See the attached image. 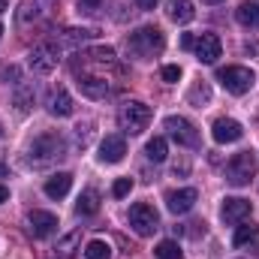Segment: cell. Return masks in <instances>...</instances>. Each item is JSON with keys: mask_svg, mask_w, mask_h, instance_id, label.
<instances>
[{"mask_svg": "<svg viewBox=\"0 0 259 259\" xmlns=\"http://www.w3.org/2000/svg\"><path fill=\"white\" fill-rule=\"evenodd\" d=\"M66 157V142L61 133H42V136H36L33 142H30V148H27V160H30V166H52V163H58V160H64Z\"/></svg>", "mask_w": 259, "mask_h": 259, "instance_id": "1", "label": "cell"}, {"mask_svg": "<svg viewBox=\"0 0 259 259\" xmlns=\"http://www.w3.org/2000/svg\"><path fill=\"white\" fill-rule=\"evenodd\" d=\"M127 46H130V52H133L136 58L148 61V58H157V55L166 49V36H163L160 27H139V30L130 33Z\"/></svg>", "mask_w": 259, "mask_h": 259, "instance_id": "2", "label": "cell"}, {"mask_svg": "<svg viewBox=\"0 0 259 259\" xmlns=\"http://www.w3.org/2000/svg\"><path fill=\"white\" fill-rule=\"evenodd\" d=\"M118 124H121L124 133L139 136L142 130H148V124H151V106H145L142 100H127L121 106V112H118Z\"/></svg>", "mask_w": 259, "mask_h": 259, "instance_id": "3", "label": "cell"}, {"mask_svg": "<svg viewBox=\"0 0 259 259\" xmlns=\"http://www.w3.org/2000/svg\"><path fill=\"white\" fill-rule=\"evenodd\" d=\"M259 172V163H256V154L253 151H241L235 154L229 163H226V181L232 187H244L250 184V178Z\"/></svg>", "mask_w": 259, "mask_h": 259, "instance_id": "4", "label": "cell"}, {"mask_svg": "<svg viewBox=\"0 0 259 259\" xmlns=\"http://www.w3.org/2000/svg\"><path fill=\"white\" fill-rule=\"evenodd\" d=\"M217 81H220L229 94L241 97V94H247V91L253 88L256 75H253V69H247V66H223V69H217Z\"/></svg>", "mask_w": 259, "mask_h": 259, "instance_id": "5", "label": "cell"}, {"mask_svg": "<svg viewBox=\"0 0 259 259\" xmlns=\"http://www.w3.org/2000/svg\"><path fill=\"white\" fill-rule=\"evenodd\" d=\"M130 226H133L136 235H142V238L154 235V232L160 229V217H157L154 205H148V202H136V205L130 208Z\"/></svg>", "mask_w": 259, "mask_h": 259, "instance_id": "6", "label": "cell"}, {"mask_svg": "<svg viewBox=\"0 0 259 259\" xmlns=\"http://www.w3.org/2000/svg\"><path fill=\"white\" fill-rule=\"evenodd\" d=\"M61 61V49L55 46V42H42V46H36L30 55H27V64L33 72H39V75H49L55 66Z\"/></svg>", "mask_w": 259, "mask_h": 259, "instance_id": "7", "label": "cell"}, {"mask_svg": "<svg viewBox=\"0 0 259 259\" xmlns=\"http://www.w3.org/2000/svg\"><path fill=\"white\" fill-rule=\"evenodd\" d=\"M163 127L169 130V136H172L178 145H184V148H199V130H196L187 118H181V115H169Z\"/></svg>", "mask_w": 259, "mask_h": 259, "instance_id": "8", "label": "cell"}, {"mask_svg": "<svg viewBox=\"0 0 259 259\" xmlns=\"http://www.w3.org/2000/svg\"><path fill=\"white\" fill-rule=\"evenodd\" d=\"M46 106H49V115H55V118H69L75 112V103H72V97H69V91H66L64 84H55L49 91Z\"/></svg>", "mask_w": 259, "mask_h": 259, "instance_id": "9", "label": "cell"}, {"mask_svg": "<svg viewBox=\"0 0 259 259\" xmlns=\"http://www.w3.org/2000/svg\"><path fill=\"white\" fill-rule=\"evenodd\" d=\"M253 211V202L250 199H241V196H232V199H223V208H220V217L223 223H244Z\"/></svg>", "mask_w": 259, "mask_h": 259, "instance_id": "10", "label": "cell"}, {"mask_svg": "<svg viewBox=\"0 0 259 259\" xmlns=\"http://www.w3.org/2000/svg\"><path fill=\"white\" fill-rule=\"evenodd\" d=\"M211 136H214L217 145H232V142H238L244 136V127L238 121H232V118H217L214 127H211Z\"/></svg>", "mask_w": 259, "mask_h": 259, "instance_id": "11", "label": "cell"}, {"mask_svg": "<svg viewBox=\"0 0 259 259\" xmlns=\"http://www.w3.org/2000/svg\"><path fill=\"white\" fill-rule=\"evenodd\" d=\"M27 226H30V232L36 238H49V235L58 232V217L52 211H30L27 214Z\"/></svg>", "mask_w": 259, "mask_h": 259, "instance_id": "12", "label": "cell"}, {"mask_svg": "<svg viewBox=\"0 0 259 259\" xmlns=\"http://www.w3.org/2000/svg\"><path fill=\"white\" fill-rule=\"evenodd\" d=\"M193 49H196V61H199V64H214V61L220 58V52H223L217 33H202V36L196 39Z\"/></svg>", "mask_w": 259, "mask_h": 259, "instance_id": "13", "label": "cell"}, {"mask_svg": "<svg viewBox=\"0 0 259 259\" xmlns=\"http://www.w3.org/2000/svg\"><path fill=\"white\" fill-rule=\"evenodd\" d=\"M196 199H199V193H196L193 187H181V190L166 193V208L172 214H187V211H193Z\"/></svg>", "mask_w": 259, "mask_h": 259, "instance_id": "14", "label": "cell"}, {"mask_svg": "<svg viewBox=\"0 0 259 259\" xmlns=\"http://www.w3.org/2000/svg\"><path fill=\"white\" fill-rule=\"evenodd\" d=\"M124 154H127V142H124V136L112 133V136H106V139L100 142V160H103V163H121Z\"/></svg>", "mask_w": 259, "mask_h": 259, "instance_id": "15", "label": "cell"}, {"mask_svg": "<svg viewBox=\"0 0 259 259\" xmlns=\"http://www.w3.org/2000/svg\"><path fill=\"white\" fill-rule=\"evenodd\" d=\"M78 91L88 97V100H103L112 88L103 75H78Z\"/></svg>", "mask_w": 259, "mask_h": 259, "instance_id": "16", "label": "cell"}, {"mask_svg": "<svg viewBox=\"0 0 259 259\" xmlns=\"http://www.w3.org/2000/svg\"><path fill=\"white\" fill-rule=\"evenodd\" d=\"M166 15H169L175 24H187V21L196 18V9H193L190 0H169V3H166Z\"/></svg>", "mask_w": 259, "mask_h": 259, "instance_id": "17", "label": "cell"}, {"mask_svg": "<svg viewBox=\"0 0 259 259\" xmlns=\"http://www.w3.org/2000/svg\"><path fill=\"white\" fill-rule=\"evenodd\" d=\"M69 187H72V175H69V172H58V175H52V178L46 181V196L64 199V196L69 193Z\"/></svg>", "mask_w": 259, "mask_h": 259, "instance_id": "18", "label": "cell"}, {"mask_svg": "<svg viewBox=\"0 0 259 259\" xmlns=\"http://www.w3.org/2000/svg\"><path fill=\"white\" fill-rule=\"evenodd\" d=\"M75 211H78V214H84V217H88V214H97V211H100V193H97L94 187H88L84 193L78 196Z\"/></svg>", "mask_w": 259, "mask_h": 259, "instance_id": "19", "label": "cell"}, {"mask_svg": "<svg viewBox=\"0 0 259 259\" xmlns=\"http://www.w3.org/2000/svg\"><path fill=\"white\" fill-rule=\"evenodd\" d=\"M235 18H238V24H244V27H259V3H241L238 9H235Z\"/></svg>", "mask_w": 259, "mask_h": 259, "instance_id": "20", "label": "cell"}, {"mask_svg": "<svg viewBox=\"0 0 259 259\" xmlns=\"http://www.w3.org/2000/svg\"><path fill=\"white\" fill-rule=\"evenodd\" d=\"M145 154H148V160H151V163H163V160H166V154H169L166 139H163V136H154V139L145 145Z\"/></svg>", "mask_w": 259, "mask_h": 259, "instance_id": "21", "label": "cell"}, {"mask_svg": "<svg viewBox=\"0 0 259 259\" xmlns=\"http://www.w3.org/2000/svg\"><path fill=\"white\" fill-rule=\"evenodd\" d=\"M256 235H259L256 223H241V226L235 229V235H232V244H235V247H244V244H250Z\"/></svg>", "mask_w": 259, "mask_h": 259, "instance_id": "22", "label": "cell"}, {"mask_svg": "<svg viewBox=\"0 0 259 259\" xmlns=\"http://www.w3.org/2000/svg\"><path fill=\"white\" fill-rule=\"evenodd\" d=\"M61 39H64L66 46H81V42L97 39V30H78V27H69V30H64Z\"/></svg>", "mask_w": 259, "mask_h": 259, "instance_id": "23", "label": "cell"}, {"mask_svg": "<svg viewBox=\"0 0 259 259\" xmlns=\"http://www.w3.org/2000/svg\"><path fill=\"white\" fill-rule=\"evenodd\" d=\"M84 259H112V247H109L106 241L94 238V241H88V247H84Z\"/></svg>", "mask_w": 259, "mask_h": 259, "instance_id": "24", "label": "cell"}, {"mask_svg": "<svg viewBox=\"0 0 259 259\" xmlns=\"http://www.w3.org/2000/svg\"><path fill=\"white\" fill-rule=\"evenodd\" d=\"M39 18V3L36 0H21V6H18V21L21 24H30V21H36Z\"/></svg>", "mask_w": 259, "mask_h": 259, "instance_id": "25", "label": "cell"}, {"mask_svg": "<svg viewBox=\"0 0 259 259\" xmlns=\"http://www.w3.org/2000/svg\"><path fill=\"white\" fill-rule=\"evenodd\" d=\"M187 100H190L193 106H202V103H208V100H211V84H208V81H196L193 91L187 94Z\"/></svg>", "mask_w": 259, "mask_h": 259, "instance_id": "26", "label": "cell"}, {"mask_svg": "<svg viewBox=\"0 0 259 259\" xmlns=\"http://www.w3.org/2000/svg\"><path fill=\"white\" fill-rule=\"evenodd\" d=\"M154 256L157 259H181V247H178V241H160L154 247Z\"/></svg>", "mask_w": 259, "mask_h": 259, "instance_id": "27", "label": "cell"}, {"mask_svg": "<svg viewBox=\"0 0 259 259\" xmlns=\"http://www.w3.org/2000/svg\"><path fill=\"white\" fill-rule=\"evenodd\" d=\"M30 103H33V88L30 84H18L15 88V106H18V112H27Z\"/></svg>", "mask_w": 259, "mask_h": 259, "instance_id": "28", "label": "cell"}, {"mask_svg": "<svg viewBox=\"0 0 259 259\" xmlns=\"http://www.w3.org/2000/svg\"><path fill=\"white\" fill-rule=\"evenodd\" d=\"M84 58L88 61H97V64H115V49H88L84 52Z\"/></svg>", "mask_w": 259, "mask_h": 259, "instance_id": "29", "label": "cell"}, {"mask_svg": "<svg viewBox=\"0 0 259 259\" xmlns=\"http://www.w3.org/2000/svg\"><path fill=\"white\" fill-rule=\"evenodd\" d=\"M78 241H81V232H69L64 241L58 244V250H61V256H72L75 253V247H78Z\"/></svg>", "mask_w": 259, "mask_h": 259, "instance_id": "30", "label": "cell"}, {"mask_svg": "<svg viewBox=\"0 0 259 259\" xmlns=\"http://www.w3.org/2000/svg\"><path fill=\"white\" fill-rule=\"evenodd\" d=\"M75 6H78V12H81V15H100L103 0H75Z\"/></svg>", "mask_w": 259, "mask_h": 259, "instance_id": "31", "label": "cell"}, {"mask_svg": "<svg viewBox=\"0 0 259 259\" xmlns=\"http://www.w3.org/2000/svg\"><path fill=\"white\" fill-rule=\"evenodd\" d=\"M130 190H133V178H118L115 187H112V196L115 199H124V196H130Z\"/></svg>", "mask_w": 259, "mask_h": 259, "instance_id": "32", "label": "cell"}, {"mask_svg": "<svg viewBox=\"0 0 259 259\" xmlns=\"http://www.w3.org/2000/svg\"><path fill=\"white\" fill-rule=\"evenodd\" d=\"M91 133H94V124H91V121H84V124H78V127H75V139H78V145H81V148H88Z\"/></svg>", "mask_w": 259, "mask_h": 259, "instance_id": "33", "label": "cell"}, {"mask_svg": "<svg viewBox=\"0 0 259 259\" xmlns=\"http://www.w3.org/2000/svg\"><path fill=\"white\" fill-rule=\"evenodd\" d=\"M178 78H181V66H175V64L163 66V81H169V84H175Z\"/></svg>", "mask_w": 259, "mask_h": 259, "instance_id": "34", "label": "cell"}, {"mask_svg": "<svg viewBox=\"0 0 259 259\" xmlns=\"http://www.w3.org/2000/svg\"><path fill=\"white\" fill-rule=\"evenodd\" d=\"M18 75H21L18 66H3V69H0V78H12V81H18Z\"/></svg>", "mask_w": 259, "mask_h": 259, "instance_id": "35", "label": "cell"}, {"mask_svg": "<svg viewBox=\"0 0 259 259\" xmlns=\"http://www.w3.org/2000/svg\"><path fill=\"white\" fill-rule=\"evenodd\" d=\"M193 46H196V36H193V33H184V36H181V49H184V52H190Z\"/></svg>", "mask_w": 259, "mask_h": 259, "instance_id": "36", "label": "cell"}, {"mask_svg": "<svg viewBox=\"0 0 259 259\" xmlns=\"http://www.w3.org/2000/svg\"><path fill=\"white\" fill-rule=\"evenodd\" d=\"M157 3H160V0H139V6H142V9H154Z\"/></svg>", "mask_w": 259, "mask_h": 259, "instance_id": "37", "label": "cell"}, {"mask_svg": "<svg viewBox=\"0 0 259 259\" xmlns=\"http://www.w3.org/2000/svg\"><path fill=\"white\" fill-rule=\"evenodd\" d=\"M244 49H247V52H253V55H259V42H247Z\"/></svg>", "mask_w": 259, "mask_h": 259, "instance_id": "38", "label": "cell"}, {"mask_svg": "<svg viewBox=\"0 0 259 259\" xmlns=\"http://www.w3.org/2000/svg\"><path fill=\"white\" fill-rule=\"evenodd\" d=\"M6 199H9V190H6V187H0V205H3Z\"/></svg>", "mask_w": 259, "mask_h": 259, "instance_id": "39", "label": "cell"}, {"mask_svg": "<svg viewBox=\"0 0 259 259\" xmlns=\"http://www.w3.org/2000/svg\"><path fill=\"white\" fill-rule=\"evenodd\" d=\"M250 253H253V256L259 259V241H256V244H253V247H250Z\"/></svg>", "mask_w": 259, "mask_h": 259, "instance_id": "40", "label": "cell"}, {"mask_svg": "<svg viewBox=\"0 0 259 259\" xmlns=\"http://www.w3.org/2000/svg\"><path fill=\"white\" fill-rule=\"evenodd\" d=\"M0 178H6V163H0Z\"/></svg>", "mask_w": 259, "mask_h": 259, "instance_id": "41", "label": "cell"}, {"mask_svg": "<svg viewBox=\"0 0 259 259\" xmlns=\"http://www.w3.org/2000/svg\"><path fill=\"white\" fill-rule=\"evenodd\" d=\"M202 3H211V6H214V3H223V0H202Z\"/></svg>", "mask_w": 259, "mask_h": 259, "instance_id": "42", "label": "cell"}, {"mask_svg": "<svg viewBox=\"0 0 259 259\" xmlns=\"http://www.w3.org/2000/svg\"><path fill=\"white\" fill-rule=\"evenodd\" d=\"M3 9H6V0H0V12H3Z\"/></svg>", "mask_w": 259, "mask_h": 259, "instance_id": "43", "label": "cell"}, {"mask_svg": "<svg viewBox=\"0 0 259 259\" xmlns=\"http://www.w3.org/2000/svg\"><path fill=\"white\" fill-rule=\"evenodd\" d=\"M0 36H3V24H0Z\"/></svg>", "mask_w": 259, "mask_h": 259, "instance_id": "44", "label": "cell"}, {"mask_svg": "<svg viewBox=\"0 0 259 259\" xmlns=\"http://www.w3.org/2000/svg\"><path fill=\"white\" fill-rule=\"evenodd\" d=\"M0 136H3V130H0Z\"/></svg>", "mask_w": 259, "mask_h": 259, "instance_id": "45", "label": "cell"}]
</instances>
